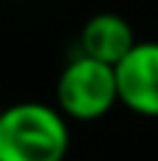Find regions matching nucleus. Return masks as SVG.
I'll use <instances>...</instances> for the list:
<instances>
[{"mask_svg":"<svg viewBox=\"0 0 158 161\" xmlns=\"http://www.w3.org/2000/svg\"><path fill=\"white\" fill-rule=\"evenodd\" d=\"M136 42L139 40L133 34V25L122 14H113V11L93 14L79 31V54L107 62L113 68L133 51Z\"/></svg>","mask_w":158,"mask_h":161,"instance_id":"4","label":"nucleus"},{"mask_svg":"<svg viewBox=\"0 0 158 161\" xmlns=\"http://www.w3.org/2000/svg\"><path fill=\"white\" fill-rule=\"evenodd\" d=\"M0 116H3V105H0Z\"/></svg>","mask_w":158,"mask_h":161,"instance_id":"5","label":"nucleus"},{"mask_svg":"<svg viewBox=\"0 0 158 161\" xmlns=\"http://www.w3.org/2000/svg\"><path fill=\"white\" fill-rule=\"evenodd\" d=\"M119 105L116 68L76 54L57 79V108L71 122H96Z\"/></svg>","mask_w":158,"mask_h":161,"instance_id":"2","label":"nucleus"},{"mask_svg":"<svg viewBox=\"0 0 158 161\" xmlns=\"http://www.w3.org/2000/svg\"><path fill=\"white\" fill-rule=\"evenodd\" d=\"M119 105L130 113L158 119V42H136L133 51L116 65Z\"/></svg>","mask_w":158,"mask_h":161,"instance_id":"3","label":"nucleus"},{"mask_svg":"<svg viewBox=\"0 0 158 161\" xmlns=\"http://www.w3.org/2000/svg\"><path fill=\"white\" fill-rule=\"evenodd\" d=\"M71 127L59 108L17 102L0 116V161H65Z\"/></svg>","mask_w":158,"mask_h":161,"instance_id":"1","label":"nucleus"}]
</instances>
